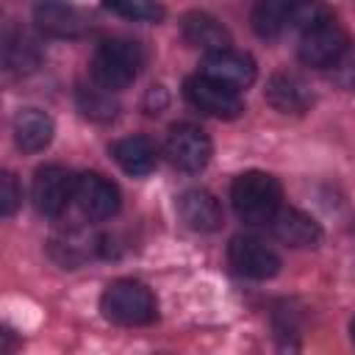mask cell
<instances>
[{
  "label": "cell",
  "mask_w": 355,
  "mask_h": 355,
  "mask_svg": "<svg viewBox=\"0 0 355 355\" xmlns=\"http://www.w3.org/2000/svg\"><path fill=\"white\" fill-rule=\"evenodd\" d=\"M297 28H300L297 53H300L302 64L322 69V67H333L344 55L347 33L324 6L308 0L297 19Z\"/></svg>",
  "instance_id": "1"
},
{
  "label": "cell",
  "mask_w": 355,
  "mask_h": 355,
  "mask_svg": "<svg viewBox=\"0 0 355 355\" xmlns=\"http://www.w3.org/2000/svg\"><path fill=\"white\" fill-rule=\"evenodd\" d=\"M230 200L241 222L247 225H269L280 211V183L269 172L250 169L241 172L230 186Z\"/></svg>",
  "instance_id": "2"
},
{
  "label": "cell",
  "mask_w": 355,
  "mask_h": 355,
  "mask_svg": "<svg viewBox=\"0 0 355 355\" xmlns=\"http://www.w3.org/2000/svg\"><path fill=\"white\" fill-rule=\"evenodd\" d=\"M100 311L114 324L141 327V324H150L155 319L158 302H155L153 291L144 283H139V280H114L100 297Z\"/></svg>",
  "instance_id": "3"
},
{
  "label": "cell",
  "mask_w": 355,
  "mask_h": 355,
  "mask_svg": "<svg viewBox=\"0 0 355 355\" xmlns=\"http://www.w3.org/2000/svg\"><path fill=\"white\" fill-rule=\"evenodd\" d=\"M141 47L130 39H105L92 55V78L100 89L116 92L136 80L141 69Z\"/></svg>",
  "instance_id": "4"
},
{
  "label": "cell",
  "mask_w": 355,
  "mask_h": 355,
  "mask_svg": "<svg viewBox=\"0 0 355 355\" xmlns=\"http://www.w3.org/2000/svg\"><path fill=\"white\" fill-rule=\"evenodd\" d=\"M186 97L194 108H200L208 116H219V119H236L244 111V103L239 97V89L211 78V75H194L186 80Z\"/></svg>",
  "instance_id": "5"
},
{
  "label": "cell",
  "mask_w": 355,
  "mask_h": 355,
  "mask_svg": "<svg viewBox=\"0 0 355 355\" xmlns=\"http://www.w3.org/2000/svg\"><path fill=\"white\" fill-rule=\"evenodd\" d=\"M31 200L42 216H58L64 214L69 200H75V178L58 164L42 166L33 178Z\"/></svg>",
  "instance_id": "6"
},
{
  "label": "cell",
  "mask_w": 355,
  "mask_h": 355,
  "mask_svg": "<svg viewBox=\"0 0 355 355\" xmlns=\"http://www.w3.org/2000/svg\"><path fill=\"white\" fill-rule=\"evenodd\" d=\"M227 261L236 275L252 280H269L280 272V255L255 236H236L227 247Z\"/></svg>",
  "instance_id": "7"
},
{
  "label": "cell",
  "mask_w": 355,
  "mask_h": 355,
  "mask_svg": "<svg viewBox=\"0 0 355 355\" xmlns=\"http://www.w3.org/2000/svg\"><path fill=\"white\" fill-rule=\"evenodd\" d=\"M164 153L180 172H200L211 161V139L197 125H175L166 136Z\"/></svg>",
  "instance_id": "8"
},
{
  "label": "cell",
  "mask_w": 355,
  "mask_h": 355,
  "mask_svg": "<svg viewBox=\"0 0 355 355\" xmlns=\"http://www.w3.org/2000/svg\"><path fill=\"white\" fill-rule=\"evenodd\" d=\"M75 205L92 222L111 219L119 211V189L97 172H83L75 178Z\"/></svg>",
  "instance_id": "9"
},
{
  "label": "cell",
  "mask_w": 355,
  "mask_h": 355,
  "mask_svg": "<svg viewBox=\"0 0 355 355\" xmlns=\"http://www.w3.org/2000/svg\"><path fill=\"white\" fill-rule=\"evenodd\" d=\"M33 19L42 33L58 36V39H75L89 28L86 14L67 0H42L33 8Z\"/></svg>",
  "instance_id": "10"
},
{
  "label": "cell",
  "mask_w": 355,
  "mask_h": 355,
  "mask_svg": "<svg viewBox=\"0 0 355 355\" xmlns=\"http://www.w3.org/2000/svg\"><path fill=\"white\" fill-rule=\"evenodd\" d=\"M178 216L189 230L214 233L222 227V205L205 189H186L178 197Z\"/></svg>",
  "instance_id": "11"
},
{
  "label": "cell",
  "mask_w": 355,
  "mask_h": 355,
  "mask_svg": "<svg viewBox=\"0 0 355 355\" xmlns=\"http://www.w3.org/2000/svg\"><path fill=\"white\" fill-rule=\"evenodd\" d=\"M308 0H255L252 6V28L263 39L280 36L286 28L297 25Z\"/></svg>",
  "instance_id": "12"
},
{
  "label": "cell",
  "mask_w": 355,
  "mask_h": 355,
  "mask_svg": "<svg viewBox=\"0 0 355 355\" xmlns=\"http://www.w3.org/2000/svg\"><path fill=\"white\" fill-rule=\"evenodd\" d=\"M202 72L227 83V86H233V89H247L255 80V61L247 53L225 47V50H216V53L205 55Z\"/></svg>",
  "instance_id": "13"
},
{
  "label": "cell",
  "mask_w": 355,
  "mask_h": 355,
  "mask_svg": "<svg viewBox=\"0 0 355 355\" xmlns=\"http://www.w3.org/2000/svg\"><path fill=\"white\" fill-rule=\"evenodd\" d=\"M269 225H272V233L288 247H316L322 239L319 222L297 208H280Z\"/></svg>",
  "instance_id": "14"
},
{
  "label": "cell",
  "mask_w": 355,
  "mask_h": 355,
  "mask_svg": "<svg viewBox=\"0 0 355 355\" xmlns=\"http://www.w3.org/2000/svg\"><path fill=\"white\" fill-rule=\"evenodd\" d=\"M311 89L300 75L277 72L266 83V103L280 114H302L311 105Z\"/></svg>",
  "instance_id": "15"
},
{
  "label": "cell",
  "mask_w": 355,
  "mask_h": 355,
  "mask_svg": "<svg viewBox=\"0 0 355 355\" xmlns=\"http://www.w3.org/2000/svg\"><path fill=\"white\" fill-rule=\"evenodd\" d=\"M180 33L183 39L191 44V47H200V50H208V53H216V50H225L230 44V33L227 28L205 14V11H191L180 19Z\"/></svg>",
  "instance_id": "16"
},
{
  "label": "cell",
  "mask_w": 355,
  "mask_h": 355,
  "mask_svg": "<svg viewBox=\"0 0 355 355\" xmlns=\"http://www.w3.org/2000/svg\"><path fill=\"white\" fill-rule=\"evenodd\" d=\"M55 125L39 108H25L14 116V144L22 153H39L53 141Z\"/></svg>",
  "instance_id": "17"
},
{
  "label": "cell",
  "mask_w": 355,
  "mask_h": 355,
  "mask_svg": "<svg viewBox=\"0 0 355 355\" xmlns=\"http://www.w3.org/2000/svg\"><path fill=\"white\" fill-rule=\"evenodd\" d=\"M111 155L114 161L133 178H141V175H150L155 169V144L147 139V136H125L119 141H114L111 147Z\"/></svg>",
  "instance_id": "18"
},
{
  "label": "cell",
  "mask_w": 355,
  "mask_h": 355,
  "mask_svg": "<svg viewBox=\"0 0 355 355\" xmlns=\"http://www.w3.org/2000/svg\"><path fill=\"white\" fill-rule=\"evenodd\" d=\"M97 241H100V239L89 236L86 230H69V233H64L61 239H53L50 244H53V252H55V258H58L61 263L78 266L80 261H86V258L100 247Z\"/></svg>",
  "instance_id": "19"
},
{
  "label": "cell",
  "mask_w": 355,
  "mask_h": 355,
  "mask_svg": "<svg viewBox=\"0 0 355 355\" xmlns=\"http://www.w3.org/2000/svg\"><path fill=\"white\" fill-rule=\"evenodd\" d=\"M39 64V47L25 31H11L6 36V67L17 75L31 72Z\"/></svg>",
  "instance_id": "20"
},
{
  "label": "cell",
  "mask_w": 355,
  "mask_h": 355,
  "mask_svg": "<svg viewBox=\"0 0 355 355\" xmlns=\"http://www.w3.org/2000/svg\"><path fill=\"white\" fill-rule=\"evenodd\" d=\"M105 8L125 19L136 22H158L164 19V6L158 0H105Z\"/></svg>",
  "instance_id": "21"
},
{
  "label": "cell",
  "mask_w": 355,
  "mask_h": 355,
  "mask_svg": "<svg viewBox=\"0 0 355 355\" xmlns=\"http://www.w3.org/2000/svg\"><path fill=\"white\" fill-rule=\"evenodd\" d=\"M80 108L92 119H111L116 114V105L103 92H80Z\"/></svg>",
  "instance_id": "22"
},
{
  "label": "cell",
  "mask_w": 355,
  "mask_h": 355,
  "mask_svg": "<svg viewBox=\"0 0 355 355\" xmlns=\"http://www.w3.org/2000/svg\"><path fill=\"white\" fill-rule=\"evenodd\" d=\"M22 202V189L17 183V178L11 172H6L0 178V214L3 216H14V211L19 208Z\"/></svg>",
  "instance_id": "23"
},
{
  "label": "cell",
  "mask_w": 355,
  "mask_h": 355,
  "mask_svg": "<svg viewBox=\"0 0 355 355\" xmlns=\"http://www.w3.org/2000/svg\"><path fill=\"white\" fill-rule=\"evenodd\" d=\"M333 80L347 89V92H355V47H347L344 55L333 64Z\"/></svg>",
  "instance_id": "24"
},
{
  "label": "cell",
  "mask_w": 355,
  "mask_h": 355,
  "mask_svg": "<svg viewBox=\"0 0 355 355\" xmlns=\"http://www.w3.org/2000/svg\"><path fill=\"white\" fill-rule=\"evenodd\" d=\"M349 333H352V344H355V319H352V324H349Z\"/></svg>",
  "instance_id": "25"
}]
</instances>
